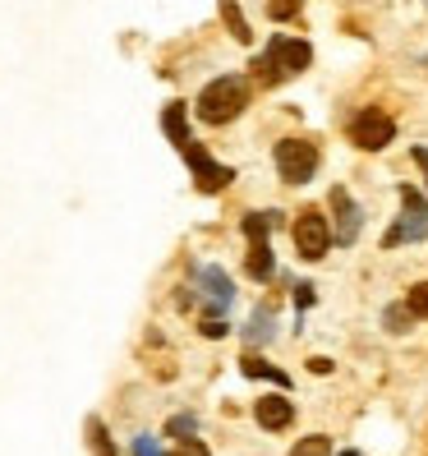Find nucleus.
I'll return each instance as SVG.
<instances>
[{
    "label": "nucleus",
    "mask_w": 428,
    "mask_h": 456,
    "mask_svg": "<svg viewBox=\"0 0 428 456\" xmlns=\"http://www.w3.org/2000/svg\"><path fill=\"white\" fill-rule=\"evenodd\" d=\"M245 106H249V84L239 74H226V78H212V84L198 93V120L230 125Z\"/></svg>",
    "instance_id": "obj_1"
},
{
    "label": "nucleus",
    "mask_w": 428,
    "mask_h": 456,
    "mask_svg": "<svg viewBox=\"0 0 428 456\" xmlns=\"http://www.w3.org/2000/svg\"><path fill=\"white\" fill-rule=\"evenodd\" d=\"M254 415H258V424H262V428H286L290 419H295V406H290L286 396H258Z\"/></svg>",
    "instance_id": "obj_9"
},
{
    "label": "nucleus",
    "mask_w": 428,
    "mask_h": 456,
    "mask_svg": "<svg viewBox=\"0 0 428 456\" xmlns=\"http://www.w3.org/2000/svg\"><path fill=\"white\" fill-rule=\"evenodd\" d=\"M203 337H226V323H217V318H207V323H203Z\"/></svg>",
    "instance_id": "obj_26"
},
{
    "label": "nucleus",
    "mask_w": 428,
    "mask_h": 456,
    "mask_svg": "<svg viewBox=\"0 0 428 456\" xmlns=\"http://www.w3.org/2000/svg\"><path fill=\"white\" fill-rule=\"evenodd\" d=\"M272 226H277V212H249V217H245V235L249 240H267Z\"/></svg>",
    "instance_id": "obj_15"
},
{
    "label": "nucleus",
    "mask_w": 428,
    "mask_h": 456,
    "mask_svg": "<svg viewBox=\"0 0 428 456\" xmlns=\"http://www.w3.org/2000/svg\"><path fill=\"white\" fill-rule=\"evenodd\" d=\"M410 318H415V314H410L406 305H392V309H387V328H392V332H406Z\"/></svg>",
    "instance_id": "obj_21"
},
{
    "label": "nucleus",
    "mask_w": 428,
    "mask_h": 456,
    "mask_svg": "<svg viewBox=\"0 0 428 456\" xmlns=\"http://www.w3.org/2000/svg\"><path fill=\"white\" fill-rule=\"evenodd\" d=\"M180 152H184V162L194 167V180H198V190H203V194H217V190H226V184L235 180V171H230V167H217V162H212L203 143H194V139H190V143H184Z\"/></svg>",
    "instance_id": "obj_7"
},
{
    "label": "nucleus",
    "mask_w": 428,
    "mask_h": 456,
    "mask_svg": "<svg viewBox=\"0 0 428 456\" xmlns=\"http://www.w3.org/2000/svg\"><path fill=\"white\" fill-rule=\"evenodd\" d=\"M272 249H267V240H254L249 245V277H258V281H267L272 277Z\"/></svg>",
    "instance_id": "obj_12"
},
{
    "label": "nucleus",
    "mask_w": 428,
    "mask_h": 456,
    "mask_svg": "<svg viewBox=\"0 0 428 456\" xmlns=\"http://www.w3.org/2000/svg\"><path fill=\"white\" fill-rule=\"evenodd\" d=\"M295 305H300V309H309V305H313V286H309V281H304V286H295Z\"/></svg>",
    "instance_id": "obj_25"
},
{
    "label": "nucleus",
    "mask_w": 428,
    "mask_h": 456,
    "mask_svg": "<svg viewBox=\"0 0 428 456\" xmlns=\"http://www.w3.org/2000/svg\"><path fill=\"white\" fill-rule=\"evenodd\" d=\"M332 212H336V226H332V240H341V245H355V235H359V208L355 199L341 190H332Z\"/></svg>",
    "instance_id": "obj_8"
},
{
    "label": "nucleus",
    "mask_w": 428,
    "mask_h": 456,
    "mask_svg": "<svg viewBox=\"0 0 428 456\" xmlns=\"http://www.w3.org/2000/svg\"><path fill=\"white\" fill-rule=\"evenodd\" d=\"M400 203H406V212H400V222L383 235V245H400V240H424L428 235V203L410 190V184H400Z\"/></svg>",
    "instance_id": "obj_5"
},
{
    "label": "nucleus",
    "mask_w": 428,
    "mask_h": 456,
    "mask_svg": "<svg viewBox=\"0 0 428 456\" xmlns=\"http://www.w3.org/2000/svg\"><path fill=\"white\" fill-rule=\"evenodd\" d=\"M406 309H410L415 318H428V281H419V286L406 295Z\"/></svg>",
    "instance_id": "obj_18"
},
{
    "label": "nucleus",
    "mask_w": 428,
    "mask_h": 456,
    "mask_svg": "<svg viewBox=\"0 0 428 456\" xmlns=\"http://www.w3.org/2000/svg\"><path fill=\"white\" fill-rule=\"evenodd\" d=\"M392 139H396V120H392L387 111H378V106H368V111H359V116L351 120V143L364 148V152H378V148H387Z\"/></svg>",
    "instance_id": "obj_4"
},
{
    "label": "nucleus",
    "mask_w": 428,
    "mask_h": 456,
    "mask_svg": "<svg viewBox=\"0 0 428 456\" xmlns=\"http://www.w3.org/2000/svg\"><path fill=\"white\" fill-rule=\"evenodd\" d=\"M309 369H313V373H332V360H327V355H313Z\"/></svg>",
    "instance_id": "obj_27"
},
{
    "label": "nucleus",
    "mask_w": 428,
    "mask_h": 456,
    "mask_svg": "<svg viewBox=\"0 0 428 456\" xmlns=\"http://www.w3.org/2000/svg\"><path fill=\"white\" fill-rule=\"evenodd\" d=\"M309 61H313L309 42H300V37H272V42H267V51L258 56V65H254V69H258L262 84H281V78L309 69Z\"/></svg>",
    "instance_id": "obj_2"
},
{
    "label": "nucleus",
    "mask_w": 428,
    "mask_h": 456,
    "mask_svg": "<svg viewBox=\"0 0 428 456\" xmlns=\"http://www.w3.org/2000/svg\"><path fill=\"white\" fill-rule=\"evenodd\" d=\"M198 281L207 286V300H212V305H222V309H226V305L235 300V286H230V277L222 273V267H203Z\"/></svg>",
    "instance_id": "obj_10"
},
{
    "label": "nucleus",
    "mask_w": 428,
    "mask_h": 456,
    "mask_svg": "<svg viewBox=\"0 0 428 456\" xmlns=\"http://www.w3.org/2000/svg\"><path fill=\"white\" fill-rule=\"evenodd\" d=\"M88 434H93V456H116V447H111V438H106L101 419H88Z\"/></svg>",
    "instance_id": "obj_17"
},
{
    "label": "nucleus",
    "mask_w": 428,
    "mask_h": 456,
    "mask_svg": "<svg viewBox=\"0 0 428 456\" xmlns=\"http://www.w3.org/2000/svg\"><path fill=\"white\" fill-rule=\"evenodd\" d=\"M277 171L286 184H304L318 171V148L309 139H281L277 143Z\"/></svg>",
    "instance_id": "obj_3"
},
{
    "label": "nucleus",
    "mask_w": 428,
    "mask_h": 456,
    "mask_svg": "<svg viewBox=\"0 0 428 456\" xmlns=\"http://www.w3.org/2000/svg\"><path fill=\"white\" fill-rule=\"evenodd\" d=\"M162 129H166V139H171L175 148H184V143H190V116H184V102H171V106H166Z\"/></svg>",
    "instance_id": "obj_11"
},
{
    "label": "nucleus",
    "mask_w": 428,
    "mask_h": 456,
    "mask_svg": "<svg viewBox=\"0 0 428 456\" xmlns=\"http://www.w3.org/2000/svg\"><path fill=\"white\" fill-rule=\"evenodd\" d=\"M171 434H194V419L190 415H175L171 419Z\"/></svg>",
    "instance_id": "obj_24"
},
{
    "label": "nucleus",
    "mask_w": 428,
    "mask_h": 456,
    "mask_svg": "<svg viewBox=\"0 0 428 456\" xmlns=\"http://www.w3.org/2000/svg\"><path fill=\"white\" fill-rule=\"evenodd\" d=\"M239 364H245V373H249V379H272L277 387H286V383H290L281 369H272V364H267V360H258V355H245Z\"/></svg>",
    "instance_id": "obj_13"
},
{
    "label": "nucleus",
    "mask_w": 428,
    "mask_h": 456,
    "mask_svg": "<svg viewBox=\"0 0 428 456\" xmlns=\"http://www.w3.org/2000/svg\"><path fill=\"white\" fill-rule=\"evenodd\" d=\"M415 162L424 167V180H428V148H415Z\"/></svg>",
    "instance_id": "obj_28"
},
{
    "label": "nucleus",
    "mask_w": 428,
    "mask_h": 456,
    "mask_svg": "<svg viewBox=\"0 0 428 456\" xmlns=\"http://www.w3.org/2000/svg\"><path fill=\"white\" fill-rule=\"evenodd\" d=\"M133 456H162V447H157V443L143 434V438H133Z\"/></svg>",
    "instance_id": "obj_23"
},
{
    "label": "nucleus",
    "mask_w": 428,
    "mask_h": 456,
    "mask_svg": "<svg viewBox=\"0 0 428 456\" xmlns=\"http://www.w3.org/2000/svg\"><path fill=\"white\" fill-rule=\"evenodd\" d=\"M327 245H332V226H327V217H323L318 208H304L300 217H295V249H300L304 258H323Z\"/></svg>",
    "instance_id": "obj_6"
},
{
    "label": "nucleus",
    "mask_w": 428,
    "mask_h": 456,
    "mask_svg": "<svg viewBox=\"0 0 428 456\" xmlns=\"http://www.w3.org/2000/svg\"><path fill=\"white\" fill-rule=\"evenodd\" d=\"M341 456H359V452H341Z\"/></svg>",
    "instance_id": "obj_29"
},
{
    "label": "nucleus",
    "mask_w": 428,
    "mask_h": 456,
    "mask_svg": "<svg viewBox=\"0 0 428 456\" xmlns=\"http://www.w3.org/2000/svg\"><path fill=\"white\" fill-rule=\"evenodd\" d=\"M267 14H272L277 23H286V19L300 14V0H267Z\"/></svg>",
    "instance_id": "obj_19"
},
{
    "label": "nucleus",
    "mask_w": 428,
    "mask_h": 456,
    "mask_svg": "<svg viewBox=\"0 0 428 456\" xmlns=\"http://www.w3.org/2000/svg\"><path fill=\"white\" fill-rule=\"evenodd\" d=\"M290 456H332V438L309 434V438H300V443H295V452H290Z\"/></svg>",
    "instance_id": "obj_16"
},
{
    "label": "nucleus",
    "mask_w": 428,
    "mask_h": 456,
    "mask_svg": "<svg viewBox=\"0 0 428 456\" xmlns=\"http://www.w3.org/2000/svg\"><path fill=\"white\" fill-rule=\"evenodd\" d=\"M272 337V314H254V323H249V341H267Z\"/></svg>",
    "instance_id": "obj_20"
},
{
    "label": "nucleus",
    "mask_w": 428,
    "mask_h": 456,
    "mask_svg": "<svg viewBox=\"0 0 428 456\" xmlns=\"http://www.w3.org/2000/svg\"><path fill=\"white\" fill-rule=\"evenodd\" d=\"M222 19L230 23L235 42H254V33H249V23H245V14H239V5H235V0H222Z\"/></svg>",
    "instance_id": "obj_14"
},
{
    "label": "nucleus",
    "mask_w": 428,
    "mask_h": 456,
    "mask_svg": "<svg viewBox=\"0 0 428 456\" xmlns=\"http://www.w3.org/2000/svg\"><path fill=\"white\" fill-rule=\"evenodd\" d=\"M171 456H212V452H207L198 438H180V447H175Z\"/></svg>",
    "instance_id": "obj_22"
}]
</instances>
